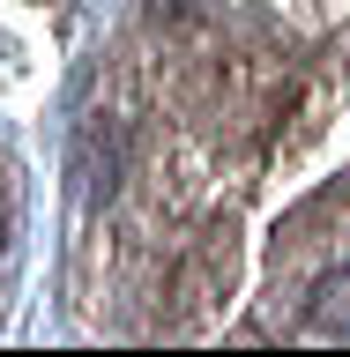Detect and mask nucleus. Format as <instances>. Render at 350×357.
<instances>
[{
	"instance_id": "obj_1",
	"label": "nucleus",
	"mask_w": 350,
	"mask_h": 357,
	"mask_svg": "<svg viewBox=\"0 0 350 357\" xmlns=\"http://www.w3.org/2000/svg\"><path fill=\"white\" fill-rule=\"evenodd\" d=\"M306 320H313V335H350V268L313 283V312Z\"/></svg>"
}]
</instances>
